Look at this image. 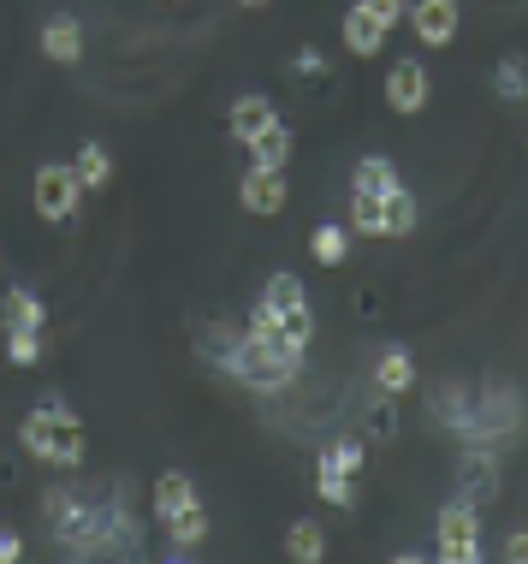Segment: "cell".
I'll list each match as a JSON object with an SVG mask.
<instances>
[{"mask_svg":"<svg viewBox=\"0 0 528 564\" xmlns=\"http://www.w3.org/2000/svg\"><path fill=\"white\" fill-rule=\"evenodd\" d=\"M351 232L386 238V196L381 191H351Z\"/></svg>","mask_w":528,"mask_h":564,"instance_id":"16","label":"cell"},{"mask_svg":"<svg viewBox=\"0 0 528 564\" xmlns=\"http://www.w3.org/2000/svg\"><path fill=\"white\" fill-rule=\"evenodd\" d=\"M42 54H48L54 66H72V59H84V24L72 19V12H54V19L42 24Z\"/></svg>","mask_w":528,"mask_h":564,"instance_id":"9","label":"cell"},{"mask_svg":"<svg viewBox=\"0 0 528 564\" xmlns=\"http://www.w3.org/2000/svg\"><path fill=\"white\" fill-rule=\"evenodd\" d=\"M167 529H173V541L178 546H196L208 535V511H202V499H196V506H185V511H173L167 517Z\"/></svg>","mask_w":528,"mask_h":564,"instance_id":"24","label":"cell"},{"mask_svg":"<svg viewBox=\"0 0 528 564\" xmlns=\"http://www.w3.org/2000/svg\"><path fill=\"white\" fill-rule=\"evenodd\" d=\"M250 155H255V166H279V173H285V166H292V131L274 119L267 131L250 137Z\"/></svg>","mask_w":528,"mask_h":564,"instance_id":"17","label":"cell"},{"mask_svg":"<svg viewBox=\"0 0 528 564\" xmlns=\"http://www.w3.org/2000/svg\"><path fill=\"white\" fill-rule=\"evenodd\" d=\"M404 19H410L421 48H451V42H458V24H463V7L458 0H410Z\"/></svg>","mask_w":528,"mask_h":564,"instance_id":"6","label":"cell"},{"mask_svg":"<svg viewBox=\"0 0 528 564\" xmlns=\"http://www.w3.org/2000/svg\"><path fill=\"white\" fill-rule=\"evenodd\" d=\"M7 362H19V369L42 362V333H12L7 327Z\"/></svg>","mask_w":528,"mask_h":564,"instance_id":"26","label":"cell"},{"mask_svg":"<svg viewBox=\"0 0 528 564\" xmlns=\"http://www.w3.org/2000/svg\"><path fill=\"white\" fill-rule=\"evenodd\" d=\"M440 558L446 564H481V506L458 499L440 511Z\"/></svg>","mask_w":528,"mask_h":564,"instance_id":"5","label":"cell"},{"mask_svg":"<svg viewBox=\"0 0 528 564\" xmlns=\"http://www.w3.org/2000/svg\"><path fill=\"white\" fill-rule=\"evenodd\" d=\"M339 36H344V48H351V54H381V48H386V24L374 19V12L362 7V0H356L351 12H344Z\"/></svg>","mask_w":528,"mask_h":564,"instance_id":"11","label":"cell"},{"mask_svg":"<svg viewBox=\"0 0 528 564\" xmlns=\"http://www.w3.org/2000/svg\"><path fill=\"white\" fill-rule=\"evenodd\" d=\"M7 327L12 333H42L48 327V310H42L30 292H7Z\"/></svg>","mask_w":528,"mask_h":564,"instance_id":"23","label":"cell"},{"mask_svg":"<svg viewBox=\"0 0 528 564\" xmlns=\"http://www.w3.org/2000/svg\"><path fill=\"white\" fill-rule=\"evenodd\" d=\"M238 203L250 208V215H285V203H292V185H285L279 166H250L244 185H238Z\"/></svg>","mask_w":528,"mask_h":564,"instance_id":"7","label":"cell"},{"mask_svg":"<svg viewBox=\"0 0 528 564\" xmlns=\"http://www.w3.org/2000/svg\"><path fill=\"white\" fill-rule=\"evenodd\" d=\"M196 499H202V494H196V481L185 476V469H167V476L155 481V517H161V523H167L173 511L196 506Z\"/></svg>","mask_w":528,"mask_h":564,"instance_id":"15","label":"cell"},{"mask_svg":"<svg viewBox=\"0 0 528 564\" xmlns=\"http://www.w3.org/2000/svg\"><path fill=\"white\" fill-rule=\"evenodd\" d=\"M327 457H333L339 469H351V476H356V469H362V440H339V446L327 452Z\"/></svg>","mask_w":528,"mask_h":564,"instance_id":"27","label":"cell"},{"mask_svg":"<svg viewBox=\"0 0 528 564\" xmlns=\"http://www.w3.org/2000/svg\"><path fill=\"white\" fill-rule=\"evenodd\" d=\"M202 357L208 362H220L232 380H244V387L255 392H279V387H292L297 369H304V350L297 345H279V339H255V333H208L202 339Z\"/></svg>","mask_w":528,"mask_h":564,"instance_id":"1","label":"cell"},{"mask_svg":"<svg viewBox=\"0 0 528 564\" xmlns=\"http://www.w3.org/2000/svg\"><path fill=\"white\" fill-rule=\"evenodd\" d=\"M309 256L321 268H339L344 256H351V232H344V226H315V232H309Z\"/></svg>","mask_w":528,"mask_h":564,"instance_id":"21","label":"cell"},{"mask_svg":"<svg viewBox=\"0 0 528 564\" xmlns=\"http://www.w3.org/2000/svg\"><path fill=\"white\" fill-rule=\"evenodd\" d=\"M458 487H463V499H470V506H481V499L499 494V464H493V452L463 457V464H458Z\"/></svg>","mask_w":528,"mask_h":564,"instance_id":"12","label":"cell"},{"mask_svg":"<svg viewBox=\"0 0 528 564\" xmlns=\"http://www.w3.org/2000/svg\"><path fill=\"white\" fill-rule=\"evenodd\" d=\"M374 387L386 392V399H404V392L416 387V357L404 345H386L381 362H374Z\"/></svg>","mask_w":528,"mask_h":564,"instance_id":"10","label":"cell"},{"mask_svg":"<svg viewBox=\"0 0 528 564\" xmlns=\"http://www.w3.org/2000/svg\"><path fill=\"white\" fill-rule=\"evenodd\" d=\"M416 220H421V208H416V196L410 191H386V238H410L416 232Z\"/></svg>","mask_w":528,"mask_h":564,"instance_id":"22","label":"cell"},{"mask_svg":"<svg viewBox=\"0 0 528 564\" xmlns=\"http://www.w3.org/2000/svg\"><path fill=\"white\" fill-rule=\"evenodd\" d=\"M386 108L392 113H421L428 108V66L421 59H398L386 72Z\"/></svg>","mask_w":528,"mask_h":564,"instance_id":"8","label":"cell"},{"mask_svg":"<svg viewBox=\"0 0 528 564\" xmlns=\"http://www.w3.org/2000/svg\"><path fill=\"white\" fill-rule=\"evenodd\" d=\"M493 84H499V96H505V101H522V96H528V66H522V54L499 59V72H493Z\"/></svg>","mask_w":528,"mask_h":564,"instance_id":"25","label":"cell"},{"mask_svg":"<svg viewBox=\"0 0 528 564\" xmlns=\"http://www.w3.org/2000/svg\"><path fill=\"white\" fill-rule=\"evenodd\" d=\"M72 173H78V185H84V191H101V185L113 178V155H108L101 143H84V149H78V161H72Z\"/></svg>","mask_w":528,"mask_h":564,"instance_id":"20","label":"cell"},{"mask_svg":"<svg viewBox=\"0 0 528 564\" xmlns=\"http://www.w3.org/2000/svg\"><path fill=\"white\" fill-rule=\"evenodd\" d=\"M238 7H267V0H238Z\"/></svg>","mask_w":528,"mask_h":564,"instance_id":"31","label":"cell"},{"mask_svg":"<svg viewBox=\"0 0 528 564\" xmlns=\"http://www.w3.org/2000/svg\"><path fill=\"white\" fill-rule=\"evenodd\" d=\"M19 446L30 457H42V464H54V469H78L84 464V422L59 399H48L19 422Z\"/></svg>","mask_w":528,"mask_h":564,"instance_id":"3","label":"cell"},{"mask_svg":"<svg viewBox=\"0 0 528 564\" xmlns=\"http://www.w3.org/2000/svg\"><path fill=\"white\" fill-rule=\"evenodd\" d=\"M315 494L327 499V506H339V511H351L356 506V487H351V469H339L333 457L321 452V464H315Z\"/></svg>","mask_w":528,"mask_h":564,"instance_id":"13","label":"cell"},{"mask_svg":"<svg viewBox=\"0 0 528 564\" xmlns=\"http://www.w3.org/2000/svg\"><path fill=\"white\" fill-rule=\"evenodd\" d=\"M30 191H36V215L42 220H72L78 203H84V185H78V173H72L66 161H42L36 178H30Z\"/></svg>","mask_w":528,"mask_h":564,"instance_id":"4","label":"cell"},{"mask_svg":"<svg viewBox=\"0 0 528 564\" xmlns=\"http://www.w3.org/2000/svg\"><path fill=\"white\" fill-rule=\"evenodd\" d=\"M274 101H267V96H238L232 101V137H238V143H250V137L255 131H267V126H274Z\"/></svg>","mask_w":528,"mask_h":564,"instance_id":"14","label":"cell"},{"mask_svg":"<svg viewBox=\"0 0 528 564\" xmlns=\"http://www.w3.org/2000/svg\"><path fill=\"white\" fill-rule=\"evenodd\" d=\"M285 553H292L297 564H321V553H327V535H321V523H309V517H297V523L285 529Z\"/></svg>","mask_w":528,"mask_h":564,"instance_id":"19","label":"cell"},{"mask_svg":"<svg viewBox=\"0 0 528 564\" xmlns=\"http://www.w3.org/2000/svg\"><path fill=\"white\" fill-rule=\"evenodd\" d=\"M12 558H24V541L12 529H0V564H12Z\"/></svg>","mask_w":528,"mask_h":564,"instance_id":"30","label":"cell"},{"mask_svg":"<svg viewBox=\"0 0 528 564\" xmlns=\"http://www.w3.org/2000/svg\"><path fill=\"white\" fill-rule=\"evenodd\" d=\"M404 178H398V166H392L386 155H362L356 166H351V191H398Z\"/></svg>","mask_w":528,"mask_h":564,"instance_id":"18","label":"cell"},{"mask_svg":"<svg viewBox=\"0 0 528 564\" xmlns=\"http://www.w3.org/2000/svg\"><path fill=\"white\" fill-rule=\"evenodd\" d=\"M255 339H279V345H297L309 350V333H315V310H309V292L297 273H274V280L262 285V297H255L250 310V327Z\"/></svg>","mask_w":528,"mask_h":564,"instance_id":"2","label":"cell"},{"mask_svg":"<svg viewBox=\"0 0 528 564\" xmlns=\"http://www.w3.org/2000/svg\"><path fill=\"white\" fill-rule=\"evenodd\" d=\"M505 558H510V564H528V529H510V541H505Z\"/></svg>","mask_w":528,"mask_h":564,"instance_id":"29","label":"cell"},{"mask_svg":"<svg viewBox=\"0 0 528 564\" xmlns=\"http://www.w3.org/2000/svg\"><path fill=\"white\" fill-rule=\"evenodd\" d=\"M362 7H369V12H374V19H381L386 30H392V24H398V19H404V12H410V7H404V0H362Z\"/></svg>","mask_w":528,"mask_h":564,"instance_id":"28","label":"cell"}]
</instances>
